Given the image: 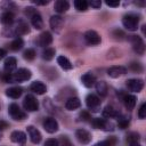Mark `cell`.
Returning a JSON list of instances; mask_svg holds the SVG:
<instances>
[{
    "instance_id": "obj_1",
    "label": "cell",
    "mask_w": 146,
    "mask_h": 146,
    "mask_svg": "<svg viewBox=\"0 0 146 146\" xmlns=\"http://www.w3.org/2000/svg\"><path fill=\"white\" fill-rule=\"evenodd\" d=\"M138 23H139V18L138 16L133 15V14H129V15H125L123 18H122V24L123 26L129 30V31H136L138 29Z\"/></svg>"
},
{
    "instance_id": "obj_2",
    "label": "cell",
    "mask_w": 146,
    "mask_h": 146,
    "mask_svg": "<svg viewBox=\"0 0 146 146\" xmlns=\"http://www.w3.org/2000/svg\"><path fill=\"white\" fill-rule=\"evenodd\" d=\"M8 113H9V115H10L14 120H16V121H22V120H24V119L26 117V113L23 112V111L19 108V106H18L17 104H15V103L9 105V107H8Z\"/></svg>"
},
{
    "instance_id": "obj_3",
    "label": "cell",
    "mask_w": 146,
    "mask_h": 146,
    "mask_svg": "<svg viewBox=\"0 0 146 146\" xmlns=\"http://www.w3.org/2000/svg\"><path fill=\"white\" fill-rule=\"evenodd\" d=\"M129 41L131 42L132 48H133V50L137 54H139V55L144 54V51H145V43H144V41L141 40L140 36H138V35H130L129 36Z\"/></svg>"
},
{
    "instance_id": "obj_4",
    "label": "cell",
    "mask_w": 146,
    "mask_h": 146,
    "mask_svg": "<svg viewBox=\"0 0 146 146\" xmlns=\"http://www.w3.org/2000/svg\"><path fill=\"white\" fill-rule=\"evenodd\" d=\"M23 106L26 111L29 112H34V111H38L39 108V103L36 100V98L32 95H27L24 100H23Z\"/></svg>"
},
{
    "instance_id": "obj_5",
    "label": "cell",
    "mask_w": 146,
    "mask_h": 146,
    "mask_svg": "<svg viewBox=\"0 0 146 146\" xmlns=\"http://www.w3.org/2000/svg\"><path fill=\"white\" fill-rule=\"evenodd\" d=\"M84 40L87 41L88 44H91V46H97L102 41L99 34L96 31H92V30H89L84 33Z\"/></svg>"
},
{
    "instance_id": "obj_6",
    "label": "cell",
    "mask_w": 146,
    "mask_h": 146,
    "mask_svg": "<svg viewBox=\"0 0 146 146\" xmlns=\"http://www.w3.org/2000/svg\"><path fill=\"white\" fill-rule=\"evenodd\" d=\"M91 124L94 125V128L96 129H103V130H113V124L107 122L105 119H100V117H95L91 120Z\"/></svg>"
},
{
    "instance_id": "obj_7",
    "label": "cell",
    "mask_w": 146,
    "mask_h": 146,
    "mask_svg": "<svg viewBox=\"0 0 146 146\" xmlns=\"http://www.w3.org/2000/svg\"><path fill=\"white\" fill-rule=\"evenodd\" d=\"M125 84H127V88L130 91L139 92L144 87V81L141 79H129Z\"/></svg>"
},
{
    "instance_id": "obj_8",
    "label": "cell",
    "mask_w": 146,
    "mask_h": 146,
    "mask_svg": "<svg viewBox=\"0 0 146 146\" xmlns=\"http://www.w3.org/2000/svg\"><path fill=\"white\" fill-rule=\"evenodd\" d=\"M43 128L47 132L49 133H54L58 130V122L54 119V117H47L43 121Z\"/></svg>"
},
{
    "instance_id": "obj_9",
    "label": "cell",
    "mask_w": 146,
    "mask_h": 146,
    "mask_svg": "<svg viewBox=\"0 0 146 146\" xmlns=\"http://www.w3.org/2000/svg\"><path fill=\"white\" fill-rule=\"evenodd\" d=\"M75 137L81 144H89L91 141V138H92L91 133L84 129H78L75 132Z\"/></svg>"
},
{
    "instance_id": "obj_10",
    "label": "cell",
    "mask_w": 146,
    "mask_h": 146,
    "mask_svg": "<svg viewBox=\"0 0 146 146\" xmlns=\"http://www.w3.org/2000/svg\"><path fill=\"white\" fill-rule=\"evenodd\" d=\"M86 104L89 108H91L92 111H98V107L100 105V100L99 98L94 95V94H89L87 97H86Z\"/></svg>"
},
{
    "instance_id": "obj_11",
    "label": "cell",
    "mask_w": 146,
    "mask_h": 146,
    "mask_svg": "<svg viewBox=\"0 0 146 146\" xmlns=\"http://www.w3.org/2000/svg\"><path fill=\"white\" fill-rule=\"evenodd\" d=\"M27 133H29V137H30V139H31V141L33 144H39L41 141V138H42L41 137V133L33 125H29L27 127Z\"/></svg>"
},
{
    "instance_id": "obj_12",
    "label": "cell",
    "mask_w": 146,
    "mask_h": 146,
    "mask_svg": "<svg viewBox=\"0 0 146 146\" xmlns=\"http://www.w3.org/2000/svg\"><path fill=\"white\" fill-rule=\"evenodd\" d=\"M127 73V68L123 66H112L107 70V74L111 78H119Z\"/></svg>"
},
{
    "instance_id": "obj_13",
    "label": "cell",
    "mask_w": 146,
    "mask_h": 146,
    "mask_svg": "<svg viewBox=\"0 0 146 146\" xmlns=\"http://www.w3.org/2000/svg\"><path fill=\"white\" fill-rule=\"evenodd\" d=\"M63 25H64V19L60 16H58V15L51 16V18H50V26H51V29L54 31L59 32L60 29L63 27Z\"/></svg>"
},
{
    "instance_id": "obj_14",
    "label": "cell",
    "mask_w": 146,
    "mask_h": 146,
    "mask_svg": "<svg viewBox=\"0 0 146 146\" xmlns=\"http://www.w3.org/2000/svg\"><path fill=\"white\" fill-rule=\"evenodd\" d=\"M10 139H11V141L17 143V144H24V143L26 141V135H25L23 131L16 130V131H13V132H11Z\"/></svg>"
},
{
    "instance_id": "obj_15",
    "label": "cell",
    "mask_w": 146,
    "mask_h": 146,
    "mask_svg": "<svg viewBox=\"0 0 146 146\" xmlns=\"http://www.w3.org/2000/svg\"><path fill=\"white\" fill-rule=\"evenodd\" d=\"M52 41V36L49 32H43L39 35V39H38V44L40 47H46L48 44H50Z\"/></svg>"
},
{
    "instance_id": "obj_16",
    "label": "cell",
    "mask_w": 146,
    "mask_h": 146,
    "mask_svg": "<svg viewBox=\"0 0 146 146\" xmlns=\"http://www.w3.org/2000/svg\"><path fill=\"white\" fill-rule=\"evenodd\" d=\"M30 88H31V90H32L33 92H35V94H38V95H42V94H44V92L47 91L46 84L42 83V82H40V81H34V82H32L31 86H30Z\"/></svg>"
},
{
    "instance_id": "obj_17",
    "label": "cell",
    "mask_w": 146,
    "mask_h": 146,
    "mask_svg": "<svg viewBox=\"0 0 146 146\" xmlns=\"http://www.w3.org/2000/svg\"><path fill=\"white\" fill-rule=\"evenodd\" d=\"M80 105H81V102H80V99H79L78 97H71V98H68V99L66 100V103H65V107H66V110H68V111L76 110V108L80 107Z\"/></svg>"
},
{
    "instance_id": "obj_18",
    "label": "cell",
    "mask_w": 146,
    "mask_h": 146,
    "mask_svg": "<svg viewBox=\"0 0 146 146\" xmlns=\"http://www.w3.org/2000/svg\"><path fill=\"white\" fill-rule=\"evenodd\" d=\"M81 82H82V84H83L84 87L91 88V87L95 84L96 79H95V76H94L91 73H86V74H83V75L81 76Z\"/></svg>"
},
{
    "instance_id": "obj_19",
    "label": "cell",
    "mask_w": 146,
    "mask_h": 146,
    "mask_svg": "<svg viewBox=\"0 0 146 146\" xmlns=\"http://www.w3.org/2000/svg\"><path fill=\"white\" fill-rule=\"evenodd\" d=\"M16 65H17L16 58L15 57H8L5 60V71L7 73H11L16 68Z\"/></svg>"
},
{
    "instance_id": "obj_20",
    "label": "cell",
    "mask_w": 146,
    "mask_h": 146,
    "mask_svg": "<svg viewBox=\"0 0 146 146\" xmlns=\"http://www.w3.org/2000/svg\"><path fill=\"white\" fill-rule=\"evenodd\" d=\"M22 92H23V90H22V88H19V87H11V88H9V89L6 90V95H7L8 97L13 98V99L19 98L21 95H22Z\"/></svg>"
},
{
    "instance_id": "obj_21",
    "label": "cell",
    "mask_w": 146,
    "mask_h": 146,
    "mask_svg": "<svg viewBox=\"0 0 146 146\" xmlns=\"http://www.w3.org/2000/svg\"><path fill=\"white\" fill-rule=\"evenodd\" d=\"M68 7H70V3L66 0H57L54 6V8L57 13H64L68 9Z\"/></svg>"
},
{
    "instance_id": "obj_22",
    "label": "cell",
    "mask_w": 146,
    "mask_h": 146,
    "mask_svg": "<svg viewBox=\"0 0 146 146\" xmlns=\"http://www.w3.org/2000/svg\"><path fill=\"white\" fill-rule=\"evenodd\" d=\"M0 22L5 25H10L14 22V14L11 11H5L0 16Z\"/></svg>"
},
{
    "instance_id": "obj_23",
    "label": "cell",
    "mask_w": 146,
    "mask_h": 146,
    "mask_svg": "<svg viewBox=\"0 0 146 146\" xmlns=\"http://www.w3.org/2000/svg\"><path fill=\"white\" fill-rule=\"evenodd\" d=\"M136 96L133 95H125L124 98H123V103H124V106L128 108V110H132L136 105Z\"/></svg>"
},
{
    "instance_id": "obj_24",
    "label": "cell",
    "mask_w": 146,
    "mask_h": 146,
    "mask_svg": "<svg viewBox=\"0 0 146 146\" xmlns=\"http://www.w3.org/2000/svg\"><path fill=\"white\" fill-rule=\"evenodd\" d=\"M31 23H32L33 27L36 29V30H40V29H42V26H43V22H42V18H41V16H40L39 13L34 14V15L31 17Z\"/></svg>"
},
{
    "instance_id": "obj_25",
    "label": "cell",
    "mask_w": 146,
    "mask_h": 146,
    "mask_svg": "<svg viewBox=\"0 0 146 146\" xmlns=\"http://www.w3.org/2000/svg\"><path fill=\"white\" fill-rule=\"evenodd\" d=\"M57 63L59 64V66L63 70H71L73 67V65L71 64V62L65 56H58L57 57Z\"/></svg>"
},
{
    "instance_id": "obj_26",
    "label": "cell",
    "mask_w": 146,
    "mask_h": 146,
    "mask_svg": "<svg viewBox=\"0 0 146 146\" xmlns=\"http://www.w3.org/2000/svg\"><path fill=\"white\" fill-rule=\"evenodd\" d=\"M120 114L116 112V110H114V107H112V106H106L104 110H103V116L104 117H108V119H111V117H117Z\"/></svg>"
},
{
    "instance_id": "obj_27",
    "label": "cell",
    "mask_w": 146,
    "mask_h": 146,
    "mask_svg": "<svg viewBox=\"0 0 146 146\" xmlns=\"http://www.w3.org/2000/svg\"><path fill=\"white\" fill-rule=\"evenodd\" d=\"M96 90H97V92H98L102 97L106 96V94H107V84H106V82H104V81L97 82V83H96Z\"/></svg>"
},
{
    "instance_id": "obj_28",
    "label": "cell",
    "mask_w": 146,
    "mask_h": 146,
    "mask_svg": "<svg viewBox=\"0 0 146 146\" xmlns=\"http://www.w3.org/2000/svg\"><path fill=\"white\" fill-rule=\"evenodd\" d=\"M88 6H89L88 2L84 0H75L74 1V7L79 11H86L88 9Z\"/></svg>"
},
{
    "instance_id": "obj_29",
    "label": "cell",
    "mask_w": 146,
    "mask_h": 146,
    "mask_svg": "<svg viewBox=\"0 0 146 146\" xmlns=\"http://www.w3.org/2000/svg\"><path fill=\"white\" fill-rule=\"evenodd\" d=\"M129 117H127V116H123V115H119L117 116V127L120 128V129H125V128H128V125H129Z\"/></svg>"
},
{
    "instance_id": "obj_30",
    "label": "cell",
    "mask_w": 146,
    "mask_h": 146,
    "mask_svg": "<svg viewBox=\"0 0 146 146\" xmlns=\"http://www.w3.org/2000/svg\"><path fill=\"white\" fill-rule=\"evenodd\" d=\"M23 44H24L23 40H22L21 38H16V39L10 43V49H11V50H14V51H17V50L22 49Z\"/></svg>"
},
{
    "instance_id": "obj_31",
    "label": "cell",
    "mask_w": 146,
    "mask_h": 146,
    "mask_svg": "<svg viewBox=\"0 0 146 146\" xmlns=\"http://www.w3.org/2000/svg\"><path fill=\"white\" fill-rule=\"evenodd\" d=\"M16 33L18 34H25V33H29V26L26 23H24L23 21H21L16 27Z\"/></svg>"
},
{
    "instance_id": "obj_32",
    "label": "cell",
    "mask_w": 146,
    "mask_h": 146,
    "mask_svg": "<svg viewBox=\"0 0 146 146\" xmlns=\"http://www.w3.org/2000/svg\"><path fill=\"white\" fill-rule=\"evenodd\" d=\"M54 56H55V49H52V48H46V50H43V52H42V58L46 60L52 59Z\"/></svg>"
},
{
    "instance_id": "obj_33",
    "label": "cell",
    "mask_w": 146,
    "mask_h": 146,
    "mask_svg": "<svg viewBox=\"0 0 146 146\" xmlns=\"http://www.w3.org/2000/svg\"><path fill=\"white\" fill-rule=\"evenodd\" d=\"M115 138L114 137H110L108 139H106V140H103V141H98V143H96L94 146H114V144H115Z\"/></svg>"
},
{
    "instance_id": "obj_34",
    "label": "cell",
    "mask_w": 146,
    "mask_h": 146,
    "mask_svg": "<svg viewBox=\"0 0 146 146\" xmlns=\"http://www.w3.org/2000/svg\"><path fill=\"white\" fill-rule=\"evenodd\" d=\"M23 56H24V58L25 59H27V60H32L34 57H35V51H34V49H26L25 51H24V54H23Z\"/></svg>"
},
{
    "instance_id": "obj_35",
    "label": "cell",
    "mask_w": 146,
    "mask_h": 146,
    "mask_svg": "<svg viewBox=\"0 0 146 146\" xmlns=\"http://www.w3.org/2000/svg\"><path fill=\"white\" fill-rule=\"evenodd\" d=\"M139 133H137V132H130L129 135H128V138H127V140L131 144V143H138V140H139Z\"/></svg>"
},
{
    "instance_id": "obj_36",
    "label": "cell",
    "mask_w": 146,
    "mask_h": 146,
    "mask_svg": "<svg viewBox=\"0 0 146 146\" xmlns=\"http://www.w3.org/2000/svg\"><path fill=\"white\" fill-rule=\"evenodd\" d=\"M138 116H139V119H141V120L146 117V103H143V104H141V106L139 107Z\"/></svg>"
},
{
    "instance_id": "obj_37",
    "label": "cell",
    "mask_w": 146,
    "mask_h": 146,
    "mask_svg": "<svg viewBox=\"0 0 146 146\" xmlns=\"http://www.w3.org/2000/svg\"><path fill=\"white\" fill-rule=\"evenodd\" d=\"M38 11H36V9H34L33 7H26L25 8V15H27L30 18L34 15V14H36Z\"/></svg>"
},
{
    "instance_id": "obj_38",
    "label": "cell",
    "mask_w": 146,
    "mask_h": 146,
    "mask_svg": "<svg viewBox=\"0 0 146 146\" xmlns=\"http://www.w3.org/2000/svg\"><path fill=\"white\" fill-rule=\"evenodd\" d=\"M44 146H59V141L51 138V139H47L44 143Z\"/></svg>"
},
{
    "instance_id": "obj_39",
    "label": "cell",
    "mask_w": 146,
    "mask_h": 146,
    "mask_svg": "<svg viewBox=\"0 0 146 146\" xmlns=\"http://www.w3.org/2000/svg\"><path fill=\"white\" fill-rule=\"evenodd\" d=\"M59 141H60V146H72L71 141H70L68 138L65 137V136H62L60 139H59Z\"/></svg>"
},
{
    "instance_id": "obj_40",
    "label": "cell",
    "mask_w": 146,
    "mask_h": 146,
    "mask_svg": "<svg viewBox=\"0 0 146 146\" xmlns=\"http://www.w3.org/2000/svg\"><path fill=\"white\" fill-rule=\"evenodd\" d=\"M88 5H90L92 8H99L102 6V1L100 0H91Z\"/></svg>"
},
{
    "instance_id": "obj_41",
    "label": "cell",
    "mask_w": 146,
    "mask_h": 146,
    "mask_svg": "<svg viewBox=\"0 0 146 146\" xmlns=\"http://www.w3.org/2000/svg\"><path fill=\"white\" fill-rule=\"evenodd\" d=\"M105 3H106L107 6H110V7H117V6L120 5L119 1H112V0H107Z\"/></svg>"
},
{
    "instance_id": "obj_42",
    "label": "cell",
    "mask_w": 146,
    "mask_h": 146,
    "mask_svg": "<svg viewBox=\"0 0 146 146\" xmlns=\"http://www.w3.org/2000/svg\"><path fill=\"white\" fill-rule=\"evenodd\" d=\"M131 67H132L133 71H137V70H138V71H141V66H140L138 63H132V64H131Z\"/></svg>"
},
{
    "instance_id": "obj_43",
    "label": "cell",
    "mask_w": 146,
    "mask_h": 146,
    "mask_svg": "<svg viewBox=\"0 0 146 146\" xmlns=\"http://www.w3.org/2000/svg\"><path fill=\"white\" fill-rule=\"evenodd\" d=\"M33 2H34V3H36V5H39V6H44V5H48V3H49V1H47V0H44V1H40V0H34Z\"/></svg>"
},
{
    "instance_id": "obj_44",
    "label": "cell",
    "mask_w": 146,
    "mask_h": 146,
    "mask_svg": "<svg viewBox=\"0 0 146 146\" xmlns=\"http://www.w3.org/2000/svg\"><path fill=\"white\" fill-rule=\"evenodd\" d=\"M6 128H8V123L5 122V121H2V120H0V130H3Z\"/></svg>"
},
{
    "instance_id": "obj_45",
    "label": "cell",
    "mask_w": 146,
    "mask_h": 146,
    "mask_svg": "<svg viewBox=\"0 0 146 146\" xmlns=\"http://www.w3.org/2000/svg\"><path fill=\"white\" fill-rule=\"evenodd\" d=\"M6 55H7L6 50H5V49H1V48H0V59H1V58H3V57H5Z\"/></svg>"
},
{
    "instance_id": "obj_46",
    "label": "cell",
    "mask_w": 146,
    "mask_h": 146,
    "mask_svg": "<svg viewBox=\"0 0 146 146\" xmlns=\"http://www.w3.org/2000/svg\"><path fill=\"white\" fill-rule=\"evenodd\" d=\"M130 146H140V145H139L138 143H131V144H130Z\"/></svg>"
},
{
    "instance_id": "obj_47",
    "label": "cell",
    "mask_w": 146,
    "mask_h": 146,
    "mask_svg": "<svg viewBox=\"0 0 146 146\" xmlns=\"http://www.w3.org/2000/svg\"><path fill=\"white\" fill-rule=\"evenodd\" d=\"M1 137H2V133H1V130H0V139H1Z\"/></svg>"
}]
</instances>
